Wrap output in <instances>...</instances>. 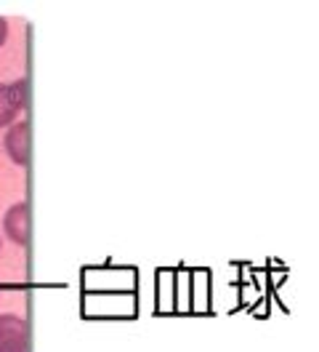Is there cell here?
<instances>
[{"label": "cell", "mask_w": 319, "mask_h": 352, "mask_svg": "<svg viewBox=\"0 0 319 352\" xmlns=\"http://www.w3.org/2000/svg\"><path fill=\"white\" fill-rule=\"evenodd\" d=\"M24 107H27V80L19 78L14 83H0V129L14 126Z\"/></svg>", "instance_id": "cell-1"}, {"label": "cell", "mask_w": 319, "mask_h": 352, "mask_svg": "<svg viewBox=\"0 0 319 352\" xmlns=\"http://www.w3.org/2000/svg\"><path fill=\"white\" fill-rule=\"evenodd\" d=\"M29 347V329L27 320L16 312L0 315V352H27Z\"/></svg>", "instance_id": "cell-2"}, {"label": "cell", "mask_w": 319, "mask_h": 352, "mask_svg": "<svg viewBox=\"0 0 319 352\" xmlns=\"http://www.w3.org/2000/svg\"><path fill=\"white\" fill-rule=\"evenodd\" d=\"M3 150L8 155V160L19 168H24L29 163V123L27 120H16L14 126L5 129Z\"/></svg>", "instance_id": "cell-3"}, {"label": "cell", "mask_w": 319, "mask_h": 352, "mask_svg": "<svg viewBox=\"0 0 319 352\" xmlns=\"http://www.w3.org/2000/svg\"><path fill=\"white\" fill-rule=\"evenodd\" d=\"M3 232L14 245H29V206L27 203H14L3 214Z\"/></svg>", "instance_id": "cell-4"}, {"label": "cell", "mask_w": 319, "mask_h": 352, "mask_svg": "<svg viewBox=\"0 0 319 352\" xmlns=\"http://www.w3.org/2000/svg\"><path fill=\"white\" fill-rule=\"evenodd\" d=\"M8 30H11V27H8V22L0 16V48H3V45H5V41H8Z\"/></svg>", "instance_id": "cell-5"}]
</instances>
